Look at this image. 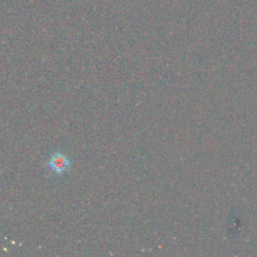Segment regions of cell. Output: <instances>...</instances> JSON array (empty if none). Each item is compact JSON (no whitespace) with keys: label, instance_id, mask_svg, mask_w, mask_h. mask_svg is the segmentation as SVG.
Instances as JSON below:
<instances>
[{"label":"cell","instance_id":"6da1fadb","mask_svg":"<svg viewBox=\"0 0 257 257\" xmlns=\"http://www.w3.org/2000/svg\"><path fill=\"white\" fill-rule=\"evenodd\" d=\"M47 167L55 175H62L70 169L71 160L66 155L60 152H56L50 157L47 163Z\"/></svg>","mask_w":257,"mask_h":257}]
</instances>
